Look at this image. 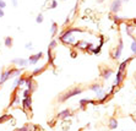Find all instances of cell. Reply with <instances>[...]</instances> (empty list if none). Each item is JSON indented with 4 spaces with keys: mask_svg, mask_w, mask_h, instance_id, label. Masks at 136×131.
Segmentation results:
<instances>
[{
    "mask_svg": "<svg viewBox=\"0 0 136 131\" xmlns=\"http://www.w3.org/2000/svg\"><path fill=\"white\" fill-rule=\"evenodd\" d=\"M12 38L11 37H5V39H4V44H5V47L8 48H11L12 47Z\"/></svg>",
    "mask_w": 136,
    "mask_h": 131,
    "instance_id": "cell-15",
    "label": "cell"
},
{
    "mask_svg": "<svg viewBox=\"0 0 136 131\" xmlns=\"http://www.w3.org/2000/svg\"><path fill=\"white\" fill-rule=\"evenodd\" d=\"M11 3H12V5H14L15 8L18 5V0H11Z\"/></svg>",
    "mask_w": 136,
    "mask_h": 131,
    "instance_id": "cell-26",
    "label": "cell"
},
{
    "mask_svg": "<svg viewBox=\"0 0 136 131\" xmlns=\"http://www.w3.org/2000/svg\"><path fill=\"white\" fill-rule=\"evenodd\" d=\"M90 90L97 93L98 91H100V90H102V86H100L99 83H93V84H91V86H90Z\"/></svg>",
    "mask_w": 136,
    "mask_h": 131,
    "instance_id": "cell-13",
    "label": "cell"
},
{
    "mask_svg": "<svg viewBox=\"0 0 136 131\" xmlns=\"http://www.w3.org/2000/svg\"><path fill=\"white\" fill-rule=\"evenodd\" d=\"M11 64L16 66H20V67H23V66L28 65V60L27 59H23V58H17V59H12L11 60Z\"/></svg>",
    "mask_w": 136,
    "mask_h": 131,
    "instance_id": "cell-4",
    "label": "cell"
},
{
    "mask_svg": "<svg viewBox=\"0 0 136 131\" xmlns=\"http://www.w3.org/2000/svg\"><path fill=\"white\" fill-rule=\"evenodd\" d=\"M98 1H99V3H103V0H98Z\"/></svg>",
    "mask_w": 136,
    "mask_h": 131,
    "instance_id": "cell-29",
    "label": "cell"
},
{
    "mask_svg": "<svg viewBox=\"0 0 136 131\" xmlns=\"http://www.w3.org/2000/svg\"><path fill=\"white\" fill-rule=\"evenodd\" d=\"M25 48H26V49H33V46H32V43H31V42H28V43L25 44Z\"/></svg>",
    "mask_w": 136,
    "mask_h": 131,
    "instance_id": "cell-24",
    "label": "cell"
},
{
    "mask_svg": "<svg viewBox=\"0 0 136 131\" xmlns=\"http://www.w3.org/2000/svg\"><path fill=\"white\" fill-rule=\"evenodd\" d=\"M55 47H56V40H52V42H50V44H49V48H48V49H50V50H52V49H54Z\"/></svg>",
    "mask_w": 136,
    "mask_h": 131,
    "instance_id": "cell-22",
    "label": "cell"
},
{
    "mask_svg": "<svg viewBox=\"0 0 136 131\" xmlns=\"http://www.w3.org/2000/svg\"><path fill=\"white\" fill-rule=\"evenodd\" d=\"M134 121H135V124H136V118H134Z\"/></svg>",
    "mask_w": 136,
    "mask_h": 131,
    "instance_id": "cell-28",
    "label": "cell"
},
{
    "mask_svg": "<svg viewBox=\"0 0 136 131\" xmlns=\"http://www.w3.org/2000/svg\"><path fill=\"white\" fill-rule=\"evenodd\" d=\"M25 80H26V76H23V75L16 77V80L14 81V84H12V88H14V90H16V88H18L20 86L25 84Z\"/></svg>",
    "mask_w": 136,
    "mask_h": 131,
    "instance_id": "cell-5",
    "label": "cell"
},
{
    "mask_svg": "<svg viewBox=\"0 0 136 131\" xmlns=\"http://www.w3.org/2000/svg\"><path fill=\"white\" fill-rule=\"evenodd\" d=\"M108 126L110 130H114V129H117L118 127V120L117 119H114V118H112L108 122Z\"/></svg>",
    "mask_w": 136,
    "mask_h": 131,
    "instance_id": "cell-12",
    "label": "cell"
},
{
    "mask_svg": "<svg viewBox=\"0 0 136 131\" xmlns=\"http://www.w3.org/2000/svg\"><path fill=\"white\" fill-rule=\"evenodd\" d=\"M50 1V5H49V9H55L58 6V1L56 0H49Z\"/></svg>",
    "mask_w": 136,
    "mask_h": 131,
    "instance_id": "cell-19",
    "label": "cell"
},
{
    "mask_svg": "<svg viewBox=\"0 0 136 131\" xmlns=\"http://www.w3.org/2000/svg\"><path fill=\"white\" fill-rule=\"evenodd\" d=\"M120 5H121V0H115V1L112 4L110 10H112L113 12H118L119 10H120Z\"/></svg>",
    "mask_w": 136,
    "mask_h": 131,
    "instance_id": "cell-8",
    "label": "cell"
},
{
    "mask_svg": "<svg viewBox=\"0 0 136 131\" xmlns=\"http://www.w3.org/2000/svg\"><path fill=\"white\" fill-rule=\"evenodd\" d=\"M16 104H20V94H18L17 88H16V90H14V92H12L11 101H10V104H9V108H10V107L16 105Z\"/></svg>",
    "mask_w": 136,
    "mask_h": 131,
    "instance_id": "cell-2",
    "label": "cell"
},
{
    "mask_svg": "<svg viewBox=\"0 0 136 131\" xmlns=\"http://www.w3.org/2000/svg\"><path fill=\"white\" fill-rule=\"evenodd\" d=\"M43 58V54L42 53H38V54H35V55H31L29 58H28V64L29 65H36L37 61L39 60V59H42Z\"/></svg>",
    "mask_w": 136,
    "mask_h": 131,
    "instance_id": "cell-6",
    "label": "cell"
},
{
    "mask_svg": "<svg viewBox=\"0 0 136 131\" xmlns=\"http://www.w3.org/2000/svg\"><path fill=\"white\" fill-rule=\"evenodd\" d=\"M44 21V17H43V15L42 14H38V16L36 17V22L37 23H42Z\"/></svg>",
    "mask_w": 136,
    "mask_h": 131,
    "instance_id": "cell-18",
    "label": "cell"
},
{
    "mask_svg": "<svg viewBox=\"0 0 136 131\" xmlns=\"http://www.w3.org/2000/svg\"><path fill=\"white\" fill-rule=\"evenodd\" d=\"M56 32H58V25L53 22V25H52V28H50V33H52V36L54 37L55 34H56Z\"/></svg>",
    "mask_w": 136,
    "mask_h": 131,
    "instance_id": "cell-16",
    "label": "cell"
},
{
    "mask_svg": "<svg viewBox=\"0 0 136 131\" xmlns=\"http://www.w3.org/2000/svg\"><path fill=\"white\" fill-rule=\"evenodd\" d=\"M70 115H71V110H70V109H65V110H63V112H60L58 114V118H59V119H66V118H69Z\"/></svg>",
    "mask_w": 136,
    "mask_h": 131,
    "instance_id": "cell-9",
    "label": "cell"
},
{
    "mask_svg": "<svg viewBox=\"0 0 136 131\" xmlns=\"http://www.w3.org/2000/svg\"><path fill=\"white\" fill-rule=\"evenodd\" d=\"M10 118H11V115H9V114H4L3 116H0V124H3V122L8 121Z\"/></svg>",
    "mask_w": 136,
    "mask_h": 131,
    "instance_id": "cell-17",
    "label": "cell"
},
{
    "mask_svg": "<svg viewBox=\"0 0 136 131\" xmlns=\"http://www.w3.org/2000/svg\"><path fill=\"white\" fill-rule=\"evenodd\" d=\"M87 104H96V101H92V99H81L80 101V108L85 109V107Z\"/></svg>",
    "mask_w": 136,
    "mask_h": 131,
    "instance_id": "cell-10",
    "label": "cell"
},
{
    "mask_svg": "<svg viewBox=\"0 0 136 131\" xmlns=\"http://www.w3.org/2000/svg\"><path fill=\"white\" fill-rule=\"evenodd\" d=\"M131 50H132V53L136 54V39H134L132 43H131Z\"/></svg>",
    "mask_w": 136,
    "mask_h": 131,
    "instance_id": "cell-21",
    "label": "cell"
},
{
    "mask_svg": "<svg viewBox=\"0 0 136 131\" xmlns=\"http://www.w3.org/2000/svg\"><path fill=\"white\" fill-rule=\"evenodd\" d=\"M83 92V90L80 88V87H75V88H71V90H69V91H66L65 93H63L59 98H58V101L59 102H65V101H67L69 98H71L74 96H77V94H81Z\"/></svg>",
    "mask_w": 136,
    "mask_h": 131,
    "instance_id": "cell-1",
    "label": "cell"
},
{
    "mask_svg": "<svg viewBox=\"0 0 136 131\" xmlns=\"http://www.w3.org/2000/svg\"><path fill=\"white\" fill-rule=\"evenodd\" d=\"M22 107H23V110H31L32 108V98H23L22 99Z\"/></svg>",
    "mask_w": 136,
    "mask_h": 131,
    "instance_id": "cell-7",
    "label": "cell"
},
{
    "mask_svg": "<svg viewBox=\"0 0 136 131\" xmlns=\"http://www.w3.org/2000/svg\"><path fill=\"white\" fill-rule=\"evenodd\" d=\"M10 74H11V67H8L6 70H3L1 76H0V84H3L4 82H6L10 78Z\"/></svg>",
    "mask_w": 136,
    "mask_h": 131,
    "instance_id": "cell-3",
    "label": "cell"
},
{
    "mask_svg": "<svg viewBox=\"0 0 136 131\" xmlns=\"http://www.w3.org/2000/svg\"><path fill=\"white\" fill-rule=\"evenodd\" d=\"M5 8H6V1L5 0H0V9L4 10Z\"/></svg>",
    "mask_w": 136,
    "mask_h": 131,
    "instance_id": "cell-23",
    "label": "cell"
},
{
    "mask_svg": "<svg viewBox=\"0 0 136 131\" xmlns=\"http://www.w3.org/2000/svg\"><path fill=\"white\" fill-rule=\"evenodd\" d=\"M16 131H29V130H28V126H22V127L17 129Z\"/></svg>",
    "mask_w": 136,
    "mask_h": 131,
    "instance_id": "cell-25",
    "label": "cell"
},
{
    "mask_svg": "<svg viewBox=\"0 0 136 131\" xmlns=\"http://www.w3.org/2000/svg\"><path fill=\"white\" fill-rule=\"evenodd\" d=\"M22 96H23V98H29V97H31V92H29L28 90H25L23 93H22Z\"/></svg>",
    "mask_w": 136,
    "mask_h": 131,
    "instance_id": "cell-20",
    "label": "cell"
},
{
    "mask_svg": "<svg viewBox=\"0 0 136 131\" xmlns=\"http://www.w3.org/2000/svg\"><path fill=\"white\" fill-rule=\"evenodd\" d=\"M4 15H5V14H4V10L0 9V17H4Z\"/></svg>",
    "mask_w": 136,
    "mask_h": 131,
    "instance_id": "cell-27",
    "label": "cell"
},
{
    "mask_svg": "<svg viewBox=\"0 0 136 131\" xmlns=\"http://www.w3.org/2000/svg\"><path fill=\"white\" fill-rule=\"evenodd\" d=\"M45 69H47V66H41V67H37L36 70H33V72H32V77H35V76H38V75H41L43 71H45Z\"/></svg>",
    "mask_w": 136,
    "mask_h": 131,
    "instance_id": "cell-11",
    "label": "cell"
},
{
    "mask_svg": "<svg viewBox=\"0 0 136 131\" xmlns=\"http://www.w3.org/2000/svg\"><path fill=\"white\" fill-rule=\"evenodd\" d=\"M112 74H113V71L110 70V69H106V70H103L102 71V76L107 80V78H109L110 76H112Z\"/></svg>",
    "mask_w": 136,
    "mask_h": 131,
    "instance_id": "cell-14",
    "label": "cell"
}]
</instances>
